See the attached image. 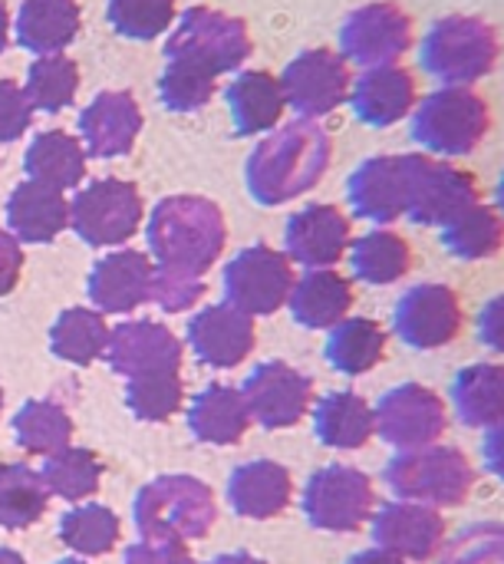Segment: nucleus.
<instances>
[{
	"label": "nucleus",
	"instance_id": "nucleus-1",
	"mask_svg": "<svg viewBox=\"0 0 504 564\" xmlns=\"http://www.w3.org/2000/svg\"><path fill=\"white\" fill-rule=\"evenodd\" d=\"M330 165V135L314 119L274 129L248 159V188L261 205H281L320 182Z\"/></svg>",
	"mask_w": 504,
	"mask_h": 564
},
{
	"label": "nucleus",
	"instance_id": "nucleus-2",
	"mask_svg": "<svg viewBox=\"0 0 504 564\" xmlns=\"http://www.w3.org/2000/svg\"><path fill=\"white\" fill-rule=\"evenodd\" d=\"M149 245L162 268L185 274H201L215 264L224 248V218L221 208L198 195L165 198L149 221Z\"/></svg>",
	"mask_w": 504,
	"mask_h": 564
},
{
	"label": "nucleus",
	"instance_id": "nucleus-3",
	"mask_svg": "<svg viewBox=\"0 0 504 564\" xmlns=\"http://www.w3.org/2000/svg\"><path fill=\"white\" fill-rule=\"evenodd\" d=\"M423 66L442 86H472L498 63L495 30L469 13H452L432 23L423 36Z\"/></svg>",
	"mask_w": 504,
	"mask_h": 564
},
{
	"label": "nucleus",
	"instance_id": "nucleus-4",
	"mask_svg": "<svg viewBox=\"0 0 504 564\" xmlns=\"http://www.w3.org/2000/svg\"><path fill=\"white\" fill-rule=\"evenodd\" d=\"M492 126L489 102L472 86H442L429 93L413 116V135L416 142L436 155H469Z\"/></svg>",
	"mask_w": 504,
	"mask_h": 564
},
{
	"label": "nucleus",
	"instance_id": "nucleus-5",
	"mask_svg": "<svg viewBox=\"0 0 504 564\" xmlns=\"http://www.w3.org/2000/svg\"><path fill=\"white\" fill-rule=\"evenodd\" d=\"M386 482L406 502H423L432 509L462 506L475 486V473L459 449L449 446H423L403 449L386 466Z\"/></svg>",
	"mask_w": 504,
	"mask_h": 564
},
{
	"label": "nucleus",
	"instance_id": "nucleus-6",
	"mask_svg": "<svg viewBox=\"0 0 504 564\" xmlns=\"http://www.w3.org/2000/svg\"><path fill=\"white\" fill-rule=\"evenodd\" d=\"M406 172V215L416 225H439L446 228L452 218H459L465 208L479 202L475 178L429 152H409L403 155Z\"/></svg>",
	"mask_w": 504,
	"mask_h": 564
},
{
	"label": "nucleus",
	"instance_id": "nucleus-7",
	"mask_svg": "<svg viewBox=\"0 0 504 564\" xmlns=\"http://www.w3.org/2000/svg\"><path fill=\"white\" fill-rule=\"evenodd\" d=\"M248 53H251V33L244 20L211 7L185 10L165 46L168 59H191L211 69L215 76L238 69L248 59Z\"/></svg>",
	"mask_w": 504,
	"mask_h": 564
},
{
	"label": "nucleus",
	"instance_id": "nucleus-8",
	"mask_svg": "<svg viewBox=\"0 0 504 564\" xmlns=\"http://www.w3.org/2000/svg\"><path fill=\"white\" fill-rule=\"evenodd\" d=\"M139 529L152 542L198 539L215 519L211 492L191 479H162L139 496Z\"/></svg>",
	"mask_w": 504,
	"mask_h": 564
},
{
	"label": "nucleus",
	"instance_id": "nucleus-9",
	"mask_svg": "<svg viewBox=\"0 0 504 564\" xmlns=\"http://www.w3.org/2000/svg\"><path fill=\"white\" fill-rule=\"evenodd\" d=\"M340 46L343 59H353L366 69L396 66V59L413 46V20L390 0L366 3L343 20Z\"/></svg>",
	"mask_w": 504,
	"mask_h": 564
},
{
	"label": "nucleus",
	"instance_id": "nucleus-10",
	"mask_svg": "<svg viewBox=\"0 0 504 564\" xmlns=\"http://www.w3.org/2000/svg\"><path fill=\"white\" fill-rule=\"evenodd\" d=\"M69 221L89 245H119L135 235L142 221V198L132 182L99 178L73 198Z\"/></svg>",
	"mask_w": 504,
	"mask_h": 564
},
{
	"label": "nucleus",
	"instance_id": "nucleus-11",
	"mask_svg": "<svg viewBox=\"0 0 504 564\" xmlns=\"http://www.w3.org/2000/svg\"><path fill=\"white\" fill-rule=\"evenodd\" d=\"M294 288V271L287 254L267 248V245H254L248 251H241L228 271H224V294L228 304L238 307L241 314H274Z\"/></svg>",
	"mask_w": 504,
	"mask_h": 564
},
{
	"label": "nucleus",
	"instance_id": "nucleus-12",
	"mask_svg": "<svg viewBox=\"0 0 504 564\" xmlns=\"http://www.w3.org/2000/svg\"><path fill=\"white\" fill-rule=\"evenodd\" d=\"M304 512H307L314 529L353 532L373 512V486L360 469L327 466L307 482Z\"/></svg>",
	"mask_w": 504,
	"mask_h": 564
},
{
	"label": "nucleus",
	"instance_id": "nucleus-13",
	"mask_svg": "<svg viewBox=\"0 0 504 564\" xmlns=\"http://www.w3.org/2000/svg\"><path fill=\"white\" fill-rule=\"evenodd\" d=\"M284 102L297 109L300 119L330 116L340 102L350 99V69L347 59L333 50H307L281 76Z\"/></svg>",
	"mask_w": 504,
	"mask_h": 564
},
{
	"label": "nucleus",
	"instance_id": "nucleus-14",
	"mask_svg": "<svg viewBox=\"0 0 504 564\" xmlns=\"http://www.w3.org/2000/svg\"><path fill=\"white\" fill-rule=\"evenodd\" d=\"M373 430L399 449H423L446 433V406L429 387L403 383L373 410Z\"/></svg>",
	"mask_w": 504,
	"mask_h": 564
},
{
	"label": "nucleus",
	"instance_id": "nucleus-15",
	"mask_svg": "<svg viewBox=\"0 0 504 564\" xmlns=\"http://www.w3.org/2000/svg\"><path fill=\"white\" fill-rule=\"evenodd\" d=\"M459 294L446 284H416L396 304V334L416 350H436L462 334Z\"/></svg>",
	"mask_w": 504,
	"mask_h": 564
},
{
	"label": "nucleus",
	"instance_id": "nucleus-16",
	"mask_svg": "<svg viewBox=\"0 0 504 564\" xmlns=\"http://www.w3.org/2000/svg\"><path fill=\"white\" fill-rule=\"evenodd\" d=\"M376 549L399 555L403 562H429L446 545V522L432 506L423 502H390L373 519Z\"/></svg>",
	"mask_w": 504,
	"mask_h": 564
},
{
	"label": "nucleus",
	"instance_id": "nucleus-17",
	"mask_svg": "<svg viewBox=\"0 0 504 564\" xmlns=\"http://www.w3.org/2000/svg\"><path fill=\"white\" fill-rule=\"evenodd\" d=\"M310 380L287 364H264L244 383V403L264 426H294L310 406Z\"/></svg>",
	"mask_w": 504,
	"mask_h": 564
},
{
	"label": "nucleus",
	"instance_id": "nucleus-18",
	"mask_svg": "<svg viewBox=\"0 0 504 564\" xmlns=\"http://www.w3.org/2000/svg\"><path fill=\"white\" fill-rule=\"evenodd\" d=\"M142 129V112L132 93H99L79 116L83 149L96 159L125 155Z\"/></svg>",
	"mask_w": 504,
	"mask_h": 564
},
{
	"label": "nucleus",
	"instance_id": "nucleus-19",
	"mask_svg": "<svg viewBox=\"0 0 504 564\" xmlns=\"http://www.w3.org/2000/svg\"><path fill=\"white\" fill-rule=\"evenodd\" d=\"M350 248V221L333 205H307L287 221V254L304 268H330Z\"/></svg>",
	"mask_w": 504,
	"mask_h": 564
},
{
	"label": "nucleus",
	"instance_id": "nucleus-20",
	"mask_svg": "<svg viewBox=\"0 0 504 564\" xmlns=\"http://www.w3.org/2000/svg\"><path fill=\"white\" fill-rule=\"evenodd\" d=\"M350 205L360 218L370 221H396L406 215V172L403 155H373L366 159L347 185Z\"/></svg>",
	"mask_w": 504,
	"mask_h": 564
},
{
	"label": "nucleus",
	"instance_id": "nucleus-21",
	"mask_svg": "<svg viewBox=\"0 0 504 564\" xmlns=\"http://www.w3.org/2000/svg\"><path fill=\"white\" fill-rule=\"evenodd\" d=\"M350 106L360 122L386 129L416 109V79L403 66H373L353 83Z\"/></svg>",
	"mask_w": 504,
	"mask_h": 564
},
{
	"label": "nucleus",
	"instance_id": "nucleus-22",
	"mask_svg": "<svg viewBox=\"0 0 504 564\" xmlns=\"http://www.w3.org/2000/svg\"><path fill=\"white\" fill-rule=\"evenodd\" d=\"M191 347L195 354L211 364V367H234L248 357V350L254 347V327L251 317L241 314L231 304L221 307H208L191 321Z\"/></svg>",
	"mask_w": 504,
	"mask_h": 564
},
{
	"label": "nucleus",
	"instance_id": "nucleus-23",
	"mask_svg": "<svg viewBox=\"0 0 504 564\" xmlns=\"http://www.w3.org/2000/svg\"><path fill=\"white\" fill-rule=\"evenodd\" d=\"M152 264L135 251L109 254L89 278V297L102 311H129L152 294Z\"/></svg>",
	"mask_w": 504,
	"mask_h": 564
},
{
	"label": "nucleus",
	"instance_id": "nucleus-24",
	"mask_svg": "<svg viewBox=\"0 0 504 564\" xmlns=\"http://www.w3.org/2000/svg\"><path fill=\"white\" fill-rule=\"evenodd\" d=\"M287 301L304 327L320 330V327H337L347 317L353 304V288L343 274L330 268H314L300 281H294Z\"/></svg>",
	"mask_w": 504,
	"mask_h": 564
},
{
	"label": "nucleus",
	"instance_id": "nucleus-25",
	"mask_svg": "<svg viewBox=\"0 0 504 564\" xmlns=\"http://www.w3.org/2000/svg\"><path fill=\"white\" fill-rule=\"evenodd\" d=\"M452 406L465 426L504 423V364H472L452 380Z\"/></svg>",
	"mask_w": 504,
	"mask_h": 564
},
{
	"label": "nucleus",
	"instance_id": "nucleus-26",
	"mask_svg": "<svg viewBox=\"0 0 504 564\" xmlns=\"http://www.w3.org/2000/svg\"><path fill=\"white\" fill-rule=\"evenodd\" d=\"M284 89L281 79L267 69H248L228 86V109L238 126V132H271L281 122L284 112Z\"/></svg>",
	"mask_w": 504,
	"mask_h": 564
},
{
	"label": "nucleus",
	"instance_id": "nucleus-27",
	"mask_svg": "<svg viewBox=\"0 0 504 564\" xmlns=\"http://www.w3.org/2000/svg\"><path fill=\"white\" fill-rule=\"evenodd\" d=\"M112 367L122 373H175L178 344L158 324H125L112 337Z\"/></svg>",
	"mask_w": 504,
	"mask_h": 564
},
{
	"label": "nucleus",
	"instance_id": "nucleus-28",
	"mask_svg": "<svg viewBox=\"0 0 504 564\" xmlns=\"http://www.w3.org/2000/svg\"><path fill=\"white\" fill-rule=\"evenodd\" d=\"M7 221L10 231L20 235L23 241H50L66 228L69 205L59 188L23 182L7 202Z\"/></svg>",
	"mask_w": 504,
	"mask_h": 564
},
{
	"label": "nucleus",
	"instance_id": "nucleus-29",
	"mask_svg": "<svg viewBox=\"0 0 504 564\" xmlns=\"http://www.w3.org/2000/svg\"><path fill=\"white\" fill-rule=\"evenodd\" d=\"M79 30L76 0H26L17 13V40L36 56L59 53Z\"/></svg>",
	"mask_w": 504,
	"mask_h": 564
},
{
	"label": "nucleus",
	"instance_id": "nucleus-30",
	"mask_svg": "<svg viewBox=\"0 0 504 564\" xmlns=\"http://www.w3.org/2000/svg\"><path fill=\"white\" fill-rule=\"evenodd\" d=\"M26 175L30 182L50 185V188H73L83 182L86 172V149L79 139L66 135V132H40L30 149H26Z\"/></svg>",
	"mask_w": 504,
	"mask_h": 564
},
{
	"label": "nucleus",
	"instance_id": "nucleus-31",
	"mask_svg": "<svg viewBox=\"0 0 504 564\" xmlns=\"http://www.w3.org/2000/svg\"><path fill=\"white\" fill-rule=\"evenodd\" d=\"M228 499L241 516L251 519H271L277 512L287 509L291 502V476L287 469L274 466V463H251L241 466L231 476L228 486Z\"/></svg>",
	"mask_w": 504,
	"mask_h": 564
},
{
	"label": "nucleus",
	"instance_id": "nucleus-32",
	"mask_svg": "<svg viewBox=\"0 0 504 564\" xmlns=\"http://www.w3.org/2000/svg\"><path fill=\"white\" fill-rule=\"evenodd\" d=\"M373 433V410L357 393H330L317 406V436L333 449H360Z\"/></svg>",
	"mask_w": 504,
	"mask_h": 564
},
{
	"label": "nucleus",
	"instance_id": "nucleus-33",
	"mask_svg": "<svg viewBox=\"0 0 504 564\" xmlns=\"http://www.w3.org/2000/svg\"><path fill=\"white\" fill-rule=\"evenodd\" d=\"M442 241L449 248V254L462 258V261H482L498 254L504 245V221L502 215L482 202H475L472 208H465L459 218H452L442 228Z\"/></svg>",
	"mask_w": 504,
	"mask_h": 564
},
{
	"label": "nucleus",
	"instance_id": "nucleus-34",
	"mask_svg": "<svg viewBox=\"0 0 504 564\" xmlns=\"http://www.w3.org/2000/svg\"><path fill=\"white\" fill-rule=\"evenodd\" d=\"M383 354H386V334L380 330V324L366 317L340 321L327 340V360L350 377L373 370L383 360Z\"/></svg>",
	"mask_w": 504,
	"mask_h": 564
},
{
	"label": "nucleus",
	"instance_id": "nucleus-35",
	"mask_svg": "<svg viewBox=\"0 0 504 564\" xmlns=\"http://www.w3.org/2000/svg\"><path fill=\"white\" fill-rule=\"evenodd\" d=\"M251 423V410L244 403V393L211 387L195 400L191 410V430L198 440L208 443H234Z\"/></svg>",
	"mask_w": 504,
	"mask_h": 564
},
{
	"label": "nucleus",
	"instance_id": "nucleus-36",
	"mask_svg": "<svg viewBox=\"0 0 504 564\" xmlns=\"http://www.w3.org/2000/svg\"><path fill=\"white\" fill-rule=\"evenodd\" d=\"M409 245L396 231H370L350 251V268L366 284H393L409 271Z\"/></svg>",
	"mask_w": 504,
	"mask_h": 564
},
{
	"label": "nucleus",
	"instance_id": "nucleus-37",
	"mask_svg": "<svg viewBox=\"0 0 504 564\" xmlns=\"http://www.w3.org/2000/svg\"><path fill=\"white\" fill-rule=\"evenodd\" d=\"M76 89H79V69L63 53L36 56V63L26 73V86H23L30 106L43 109V112H56V109L69 106Z\"/></svg>",
	"mask_w": 504,
	"mask_h": 564
},
{
	"label": "nucleus",
	"instance_id": "nucleus-38",
	"mask_svg": "<svg viewBox=\"0 0 504 564\" xmlns=\"http://www.w3.org/2000/svg\"><path fill=\"white\" fill-rule=\"evenodd\" d=\"M46 506V482L43 476L30 473L26 466H3L0 469V525L20 529L40 519Z\"/></svg>",
	"mask_w": 504,
	"mask_h": 564
},
{
	"label": "nucleus",
	"instance_id": "nucleus-39",
	"mask_svg": "<svg viewBox=\"0 0 504 564\" xmlns=\"http://www.w3.org/2000/svg\"><path fill=\"white\" fill-rule=\"evenodd\" d=\"M158 93L172 112L201 109L215 96V73L191 63V59H168L162 83H158Z\"/></svg>",
	"mask_w": 504,
	"mask_h": 564
},
{
	"label": "nucleus",
	"instance_id": "nucleus-40",
	"mask_svg": "<svg viewBox=\"0 0 504 564\" xmlns=\"http://www.w3.org/2000/svg\"><path fill=\"white\" fill-rule=\"evenodd\" d=\"M175 20V0H109V23L129 40H152Z\"/></svg>",
	"mask_w": 504,
	"mask_h": 564
},
{
	"label": "nucleus",
	"instance_id": "nucleus-41",
	"mask_svg": "<svg viewBox=\"0 0 504 564\" xmlns=\"http://www.w3.org/2000/svg\"><path fill=\"white\" fill-rule=\"evenodd\" d=\"M106 344V324L89 311H66L53 330V347L59 357L89 364Z\"/></svg>",
	"mask_w": 504,
	"mask_h": 564
},
{
	"label": "nucleus",
	"instance_id": "nucleus-42",
	"mask_svg": "<svg viewBox=\"0 0 504 564\" xmlns=\"http://www.w3.org/2000/svg\"><path fill=\"white\" fill-rule=\"evenodd\" d=\"M439 564H504V522H479L459 532L442 549Z\"/></svg>",
	"mask_w": 504,
	"mask_h": 564
},
{
	"label": "nucleus",
	"instance_id": "nucleus-43",
	"mask_svg": "<svg viewBox=\"0 0 504 564\" xmlns=\"http://www.w3.org/2000/svg\"><path fill=\"white\" fill-rule=\"evenodd\" d=\"M69 436V420L53 403H30L17 416V440L30 453H50L59 449Z\"/></svg>",
	"mask_w": 504,
	"mask_h": 564
},
{
	"label": "nucleus",
	"instance_id": "nucleus-44",
	"mask_svg": "<svg viewBox=\"0 0 504 564\" xmlns=\"http://www.w3.org/2000/svg\"><path fill=\"white\" fill-rule=\"evenodd\" d=\"M59 532H63V539H66L73 549L89 552V555H99V552H106V549L116 542L119 525H116V519H112L106 509L92 506V509H76V512H69V516L63 519Z\"/></svg>",
	"mask_w": 504,
	"mask_h": 564
},
{
	"label": "nucleus",
	"instance_id": "nucleus-45",
	"mask_svg": "<svg viewBox=\"0 0 504 564\" xmlns=\"http://www.w3.org/2000/svg\"><path fill=\"white\" fill-rule=\"evenodd\" d=\"M96 479H99V466L86 453H56L43 469V482L66 499H79L92 492Z\"/></svg>",
	"mask_w": 504,
	"mask_h": 564
},
{
	"label": "nucleus",
	"instance_id": "nucleus-46",
	"mask_svg": "<svg viewBox=\"0 0 504 564\" xmlns=\"http://www.w3.org/2000/svg\"><path fill=\"white\" fill-rule=\"evenodd\" d=\"M182 387L175 380V373H149V377H135L129 387V403L135 406L139 416L145 420H162L178 406Z\"/></svg>",
	"mask_w": 504,
	"mask_h": 564
},
{
	"label": "nucleus",
	"instance_id": "nucleus-47",
	"mask_svg": "<svg viewBox=\"0 0 504 564\" xmlns=\"http://www.w3.org/2000/svg\"><path fill=\"white\" fill-rule=\"evenodd\" d=\"M198 294H201V281L195 274H185V271H175V268H162V271L152 274V297L168 311L188 307Z\"/></svg>",
	"mask_w": 504,
	"mask_h": 564
},
{
	"label": "nucleus",
	"instance_id": "nucleus-48",
	"mask_svg": "<svg viewBox=\"0 0 504 564\" xmlns=\"http://www.w3.org/2000/svg\"><path fill=\"white\" fill-rule=\"evenodd\" d=\"M30 116H33V106L26 93L17 83L0 79V145L23 135V129L30 126Z\"/></svg>",
	"mask_w": 504,
	"mask_h": 564
},
{
	"label": "nucleus",
	"instance_id": "nucleus-49",
	"mask_svg": "<svg viewBox=\"0 0 504 564\" xmlns=\"http://www.w3.org/2000/svg\"><path fill=\"white\" fill-rule=\"evenodd\" d=\"M479 337L489 350L504 354V294L492 297L479 314Z\"/></svg>",
	"mask_w": 504,
	"mask_h": 564
},
{
	"label": "nucleus",
	"instance_id": "nucleus-50",
	"mask_svg": "<svg viewBox=\"0 0 504 564\" xmlns=\"http://www.w3.org/2000/svg\"><path fill=\"white\" fill-rule=\"evenodd\" d=\"M20 264H23V254H20V245L13 235L0 231V294H7L20 274Z\"/></svg>",
	"mask_w": 504,
	"mask_h": 564
},
{
	"label": "nucleus",
	"instance_id": "nucleus-51",
	"mask_svg": "<svg viewBox=\"0 0 504 564\" xmlns=\"http://www.w3.org/2000/svg\"><path fill=\"white\" fill-rule=\"evenodd\" d=\"M125 564H188L185 552L168 545V542H149V545H139L129 552V562Z\"/></svg>",
	"mask_w": 504,
	"mask_h": 564
},
{
	"label": "nucleus",
	"instance_id": "nucleus-52",
	"mask_svg": "<svg viewBox=\"0 0 504 564\" xmlns=\"http://www.w3.org/2000/svg\"><path fill=\"white\" fill-rule=\"evenodd\" d=\"M482 459H485V469L492 476H498L504 482V423L485 430V440H482Z\"/></svg>",
	"mask_w": 504,
	"mask_h": 564
},
{
	"label": "nucleus",
	"instance_id": "nucleus-53",
	"mask_svg": "<svg viewBox=\"0 0 504 564\" xmlns=\"http://www.w3.org/2000/svg\"><path fill=\"white\" fill-rule=\"evenodd\" d=\"M347 564H406L399 555H393V552H383V549H370V552H360V555H353Z\"/></svg>",
	"mask_w": 504,
	"mask_h": 564
},
{
	"label": "nucleus",
	"instance_id": "nucleus-54",
	"mask_svg": "<svg viewBox=\"0 0 504 564\" xmlns=\"http://www.w3.org/2000/svg\"><path fill=\"white\" fill-rule=\"evenodd\" d=\"M7 36H10V13H7V7L0 0V50L7 46Z\"/></svg>",
	"mask_w": 504,
	"mask_h": 564
},
{
	"label": "nucleus",
	"instance_id": "nucleus-55",
	"mask_svg": "<svg viewBox=\"0 0 504 564\" xmlns=\"http://www.w3.org/2000/svg\"><path fill=\"white\" fill-rule=\"evenodd\" d=\"M211 564H261V562H254V558H248V555H224V558H215Z\"/></svg>",
	"mask_w": 504,
	"mask_h": 564
},
{
	"label": "nucleus",
	"instance_id": "nucleus-56",
	"mask_svg": "<svg viewBox=\"0 0 504 564\" xmlns=\"http://www.w3.org/2000/svg\"><path fill=\"white\" fill-rule=\"evenodd\" d=\"M0 564H23L17 555H10V552H0Z\"/></svg>",
	"mask_w": 504,
	"mask_h": 564
},
{
	"label": "nucleus",
	"instance_id": "nucleus-57",
	"mask_svg": "<svg viewBox=\"0 0 504 564\" xmlns=\"http://www.w3.org/2000/svg\"><path fill=\"white\" fill-rule=\"evenodd\" d=\"M498 208H502V215H504V175L498 178Z\"/></svg>",
	"mask_w": 504,
	"mask_h": 564
},
{
	"label": "nucleus",
	"instance_id": "nucleus-58",
	"mask_svg": "<svg viewBox=\"0 0 504 564\" xmlns=\"http://www.w3.org/2000/svg\"><path fill=\"white\" fill-rule=\"evenodd\" d=\"M63 564H79V562H63Z\"/></svg>",
	"mask_w": 504,
	"mask_h": 564
}]
</instances>
